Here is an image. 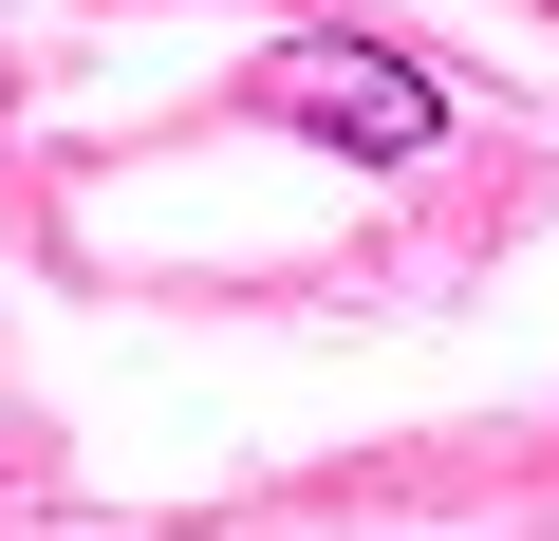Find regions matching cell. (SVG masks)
Instances as JSON below:
<instances>
[{
  "label": "cell",
  "mask_w": 559,
  "mask_h": 541,
  "mask_svg": "<svg viewBox=\"0 0 559 541\" xmlns=\"http://www.w3.org/2000/svg\"><path fill=\"white\" fill-rule=\"evenodd\" d=\"M242 94H261L280 131L355 150V168H429V150H448V75H429V57H392V38H280Z\"/></svg>",
  "instance_id": "obj_1"
}]
</instances>
